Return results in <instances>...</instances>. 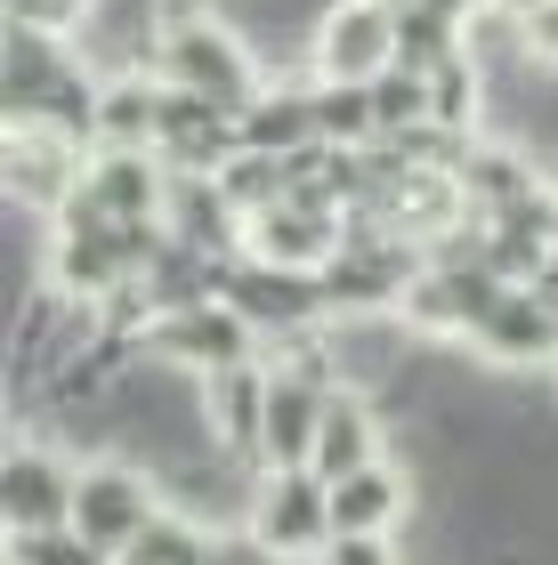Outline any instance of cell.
<instances>
[{
	"instance_id": "obj_1",
	"label": "cell",
	"mask_w": 558,
	"mask_h": 565,
	"mask_svg": "<svg viewBox=\"0 0 558 565\" xmlns=\"http://www.w3.org/2000/svg\"><path fill=\"white\" fill-rule=\"evenodd\" d=\"M155 82L179 89V97H202V106H227L243 121L267 97V65L251 57V41L227 17H211V24H187V33L155 41Z\"/></svg>"
},
{
	"instance_id": "obj_2",
	"label": "cell",
	"mask_w": 558,
	"mask_h": 565,
	"mask_svg": "<svg viewBox=\"0 0 558 565\" xmlns=\"http://www.w3.org/2000/svg\"><path fill=\"white\" fill-rule=\"evenodd\" d=\"M243 533L275 565H316L324 550H333V484H324L316 469H260L251 477Z\"/></svg>"
},
{
	"instance_id": "obj_3",
	"label": "cell",
	"mask_w": 558,
	"mask_h": 565,
	"mask_svg": "<svg viewBox=\"0 0 558 565\" xmlns=\"http://www.w3.org/2000/svg\"><path fill=\"white\" fill-rule=\"evenodd\" d=\"M130 355L170 364V372H187V380H219V372L267 364V355H260V331H251L227 299H202V307H179V316H155V323L130 340Z\"/></svg>"
},
{
	"instance_id": "obj_4",
	"label": "cell",
	"mask_w": 558,
	"mask_h": 565,
	"mask_svg": "<svg viewBox=\"0 0 558 565\" xmlns=\"http://www.w3.org/2000/svg\"><path fill=\"white\" fill-rule=\"evenodd\" d=\"M162 509H170V501H162L155 469H138V460H114V452L82 460V484H73V533H82V542H97L106 557H122L146 525L162 518Z\"/></svg>"
},
{
	"instance_id": "obj_5",
	"label": "cell",
	"mask_w": 558,
	"mask_h": 565,
	"mask_svg": "<svg viewBox=\"0 0 558 565\" xmlns=\"http://www.w3.org/2000/svg\"><path fill=\"white\" fill-rule=\"evenodd\" d=\"M397 65V9L389 0H333L308 33V82L372 89Z\"/></svg>"
},
{
	"instance_id": "obj_6",
	"label": "cell",
	"mask_w": 558,
	"mask_h": 565,
	"mask_svg": "<svg viewBox=\"0 0 558 565\" xmlns=\"http://www.w3.org/2000/svg\"><path fill=\"white\" fill-rule=\"evenodd\" d=\"M219 299L260 331V340H308L324 331L333 299H324V275H299V267H267V259H235L219 282Z\"/></svg>"
},
{
	"instance_id": "obj_7",
	"label": "cell",
	"mask_w": 558,
	"mask_h": 565,
	"mask_svg": "<svg viewBox=\"0 0 558 565\" xmlns=\"http://www.w3.org/2000/svg\"><path fill=\"white\" fill-rule=\"evenodd\" d=\"M73 484H82V460H65L57 445H9L0 460V533H57L73 525Z\"/></svg>"
},
{
	"instance_id": "obj_8",
	"label": "cell",
	"mask_w": 558,
	"mask_h": 565,
	"mask_svg": "<svg viewBox=\"0 0 558 565\" xmlns=\"http://www.w3.org/2000/svg\"><path fill=\"white\" fill-rule=\"evenodd\" d=\"M340 243H348V211H333V202H316V194H284L275 211H260L243 226V259L299 267V275H324L340 259Z\"/></svg>"
},
{
	"instance_id": "obj_9",
	"label": "cell",
	"mask_w": 558,
	"mask_h": 565,
	"mask_svg": "<svg viewBox=\"0 0 558 565\" xmlns=\"http://www.w3.org/2000/svg\"><path fill=\"white\" fill-rule=\"evenodd\" d=\"M90 178V146L65 130H9V202L57 218Z\"/></svg>"
},
{
	"instance_id": "obj_10",
	"label": "cell",
	"mask_w": 558,
	"mask_h": 565,
	"mask_svg": "<svg viewBox=\"0 0 558 565\" xmlns=\"http://www.w3.org/2000/svg\"><path fill=\"white\" fill-rule=\"evenodd\" d=\"M324 396L308 372L267 364V428H260V469H308L316 460V428H324Z\"/></svg>"
},
{
	"instance_id": "obj_11",
	"label": "cell",
	"mask_w": 558,
	"mask_h": 565,
	"mask_svg": "<svg viewBox=\"0 0 558 565\" xmlns=\"http://www.w3.org/2000/svg\"><path fill=\"white\" fill-rule=\"evenodd\" d=\"M372 460H389V445H380V396L333 388V396H324V428H316V460H308V469L324 484H340V477L372 469Z\"/></svg>"
},
{
	"instance_id": "obj_12",
	"label": "cell",
	"mask_w": 558,
	"mask_h": 565,
	"mask_svg": "<svg viewBox=\"0 0 558 565\" xmlns=\"http://www.w3.org/2000/svg\"><path fill=\"white\" fill-rule=\"evenodd\" d=\"M477 348L494 355V364H558V299H543L535 282H510L502 291V307L486 316V331H477Z\"/></svg>"
},
{
	"instance_id": "obj_13",
	"label": "cell",
	"mask_w": 558,
	"mask_h": 565,
	"mask_svg": "<svg viewBox=\"0 0 558 565\" xmlns=\"http://www.w3.org/2000/svg\"><path fill=\"white\" fill-rule=\"evenodd\" d=\"M202 404H211V445L243 469H260V428H267V364L219 372L202 380Z\"/></svg>"
},
{
	"instance_id": "obj_14",
	"label": "cell",
	"mask_w": 558,
	"mask_h": 565,
	"mask_svg": "<svg viewBox=\"0 0 558 565\" xmlns=\"http://www.w3.org/2000/svg\"><path fill=\"white\" fill-rule=\"evenodd\" d=\"M404 509H413V469L372 460V469L333 484V542H340V533H389V542H397Z\"/></svg>"
},
{
	"instance_id": "obj_15",
	"label": "cell",
	"mask_w": 558,
	"mask_h": 565,
	"mask_svg": "<svg viewBox=\"0 0 558 565\" xmlns=\"http://www.w3.org/2000/svg\"><path fill=\"white\" fill-rule=\"evenodd\" d=\"M162 138V82L155 73H106L97 89V153H155Z\"/></svg>"
},
{
	"instance_id": "obj_16",
	"label": "cell",
	"mask_w": 558,
	"mask_h": 565,
	"mask_svg": "<svg viewBox=\"0 0 558 565\" xmlns=\"http://www.w3.org/2000/svg\"><path fill=\"white\" fill-rule=\"evenodd\" d=\"M324 146L316 138V82H267V97L243 114V153H267V162H292V153Z\"/></svg>"
},
{
	"instance_id": "obj_17",
	"label": "cell",
	"mask_w": 558,
	"mask_h": 565,
	"mask_svg": "<svg viewBox=\"0 0 558 565\" xmlns=\"http://www.w3.org/2000/svg\"><path fill=\"white\" fill-rule=\"evenodd\" d=\"M453 186H462V202H470L477 218H502L510 202L543 194V178H535V162H526L518 146H477L470 138V153L453 162Z\"/></svg>"
},
{
	"instance_id": "obj_18",
	"label": "cell",
	"mask_w": 558,
	"mask_h": 565,
	"mask_svg": "<svg viewBox=\"0 0 558 565\" xmlns=\"http://www.w3.org/2000/svg\"><path fill=\"white\" fill-rule=\"evenodd\" d=\"M316 138L333 146V153H372V146H380V106H372V89L316 82Z\"/></svg>"
},
{
	"instance_id": "obj_19",
	"label": "cell",
	"mask_w": 558,
	"mask_h": 565,
	"mask_svg": "<svg viewBox=\"0 0 558 565\" xmlns=\"http://www.w3.org/2000/svg\"><path fill=\"white\" fill-rule=\"evenodd\" d=\"M211 542H219V533L202 525V518H179V509H162V518L146 525L114 565H211Z\"/></svg>"
},
{
	"instance_id": "obj_20",
	"label": "cell",
	"mask_w": 558,
	"mask_h": 565,
	"mask_svg": "<svg viewBox=\"0 0 558 565\" xmlns=\"http://www.w3.org/2000/svg\"><path fill=\"white\" fill-rule=\"evenodd\" d=\"M470 49V24H453L438 9H397V65H413V73H438L453 65Z\"/></svg>"
},
{
	"instance_id": "obj_21",
	"label": "cell",
	"mask_w": 558,
	"mask_h": 565,
	"mask_svg": "<svg viewBox=\"0 0 558 565\" xmlns=\"http://www.w3.org/2000/svg\"><path fill=\"white\" fill-rule=\"evenodd\" d=\"M372 106H380V138H413L421 121H429V73L389 65V73L372 82Z\"/></svg>"
},
{
	"instance_id": "obj_22",
	"label": "cell",
	"mask_w": 558,
	"mask_h": 565,
	"mask_svg": "<svg viewBox=\"0 0 558 565\" xmlns=\"http://www.w3.org/2000/svg\"><path fill=\"white\" fill-rule=\"evenodd\" d=\"M9 565H114V557L97 550V542H82L73 525H57V533H17Z\"/></svg>"
},
{
	"instance_id": "obj_23",
	"label": "cell",
	"mask_w": 558,
	"mask_h": 565,
	"mask_svg": "<svg viewBox=\"0 0 558 565\" xmlns=\"http://www.w3.org/2000/svg\"><path fill=\"white\" fill-rule=\"evenodd\" d=\"M0 9H9V24H24V33L73 41L82 24H97V9H106V0H0Z\"/></svg>"
},
{
	"instance_id": "obj_24",
	"label": "cell",
	"mask_w": 558,
	"mask_h": 565,
	"mask_svg": "<svg viewBox=\"0 0 558 565\" xmlns=\"http://www.w3.org/2000/svg\"><path fill=\"white\" fill-rule=\"evenodd\" d=\"M518 49L535 73H558V0H543L535 17H518Z\"/></svg>"
},
{
	"instance_id": "obj_25",
	"label": "cell",
	"mask_w": 558,
	"mask_h": 565,
	"mask_svg": "<svg viewBox=\"0 0 558 565\" xmlns=\"http://www.w3.org/2000/svg\"><path fill=\"white\" fill-rule=\"evenodd\" d=\"M316 565H404V557H397V542H389V533H340V542L324 550Z\"/></svg>"
},
{
	"instance_id": "obj_26",
	"label": "cell",
	"mask_w": 558,
	"mask_h": 565,
	"mask_svg": "<svg viewBox=\"0 0 558 565\" xmlns=\"http://www.w3.org/2000/svg\"><path fill=\"white\" fill-rule=\"evenodd\" d=\"M543 0H494V17H535Z\"/></svg>"
}]
</instances>
